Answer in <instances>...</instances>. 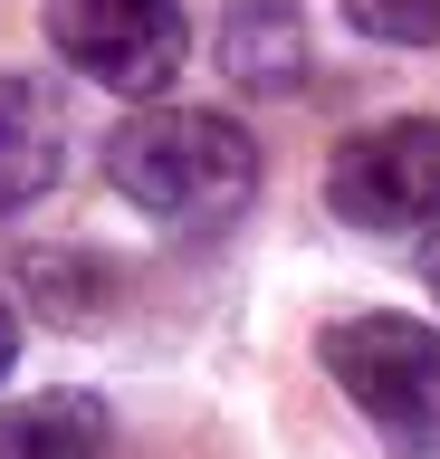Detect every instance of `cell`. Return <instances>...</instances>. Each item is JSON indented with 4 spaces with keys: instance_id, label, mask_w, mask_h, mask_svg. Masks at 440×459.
Returning a JSON list of instances; mask_svg holds the SVG:
<instances>
[{
    "instance_id": "10",
    "label": "cell",
    "mask_w": 440,
    "mask_h": 459,
    "mask_svg": "<svg viewBox=\"0 0 440 459\" xmlns=\"http://www.w3.org/2000/svg\"><path fill=\"white\" fill-rule=\"evenodd\" d=\"M421 278H431V307H440V221H431V249H421Z\"/></svg>"
},
{
    "instance_id": "5",
    "label": "cell",
    "mask_w": 440,
    "mask_h": 459,
    "mask_svg": "<svg viewBox=\"0 0 440 459\" xmlns=\"http://www.w3.org/2000/svg\"><path fill=\"white\" fill-rule=\"evenodd\" d=\"M58 153H67L58 96L39 77H0V211H30L58 182Z\"/></svg>"
},
{
    "instance_id": "7",
    "label": "cell",
    "mask_w": 440,
    "mask_h": 459,
    "mask_svg": "<svg viewBox=\"0 0 440 459\" xmlns=\"http://www.w3.org/2000/svg\"><path fill=\"white\" fill-rule=\"evenodd\" d=\"M96 450H106V411L87 393L0 402V459H96Z\"/></svg>"
},
{
    "instance_id": "4",
    "label": "cell",
    "mask_w": 440,
    "mask_h": 459,
    "mask_svg": "<svg viewBox=\"0 0 440 459\" xmlns=\"http://www.w3.org/2000/svg\"><path fill=\"white\" fill-rule=\"evenodd\" d=\"M48 48L116 96H163L182 77L192 29L182 0H48Z\"/></svg>"
},
{
    "instance_id": "9",
    "label": "cell",
    "mask_w": 440,
    "mask_h": 459,
    "mask_svg": "<svg viewBox=\"0 0 440 459\" xmlns=\"http://www.w3.org/2000/svg\"><path fill=\"white\" fill-rule=\"evenodd\" d=\"M10 364H20V316H10V297H0V383H10Z\"/></svg>"
},
{
    "instance_id": "2",
    "label": "cell",
    "mask_w": 440,
    "mask_h": 459,
    "mask_svg": "<svg viewBox=\"0 0 440 459\" xmlns=\"http://www.w3.org/2000/svg\"><path fill=\"white\" fill-rule=\"evenodd\" d=\"M316 364L393 459H440V335L421 316H335L316 335Z\"/></svg>"
},
{
    "instance_id": "3",
    "label": "cell",
    "mask_w": 440,
    "mask_h": 459,
    "mask_svg": "<svg viewBox=\"0 0 440 459\" xmlns=\"http://www.w3.org/2000/svg\"><path fill=\"white\" fill-rule=\"evenodd\" d=\"M325 211L345 230H421L440 221V115H383L335 143L325 163Z\"/></svg>"
},
{
    "instance_id": "6",
    "label": "cell",
    "mask_w": 440,
    "mask_h": 459,
    "mask_svg": "<svg viewBox=\"0 0 440 459\" xmlns=\"http://www.w3.org/2000/svg\"><path fill=\"white\" fill-rule=\"evenodd\" d=\"M220 67H230L249 96H288V86L306 77V20H297V0H230Z\"/></svg>"
},
{
    "instance_id": "1",
    "label": "cell",
    "mask_w": 440,
    "mask_h": 459,
    "mask_svg": "<svg viewBox=\"0 0 440 459\" xmlns=\"http://www.w3.org/2000/svg\"><path fill=\"white\" fill-rule=\"evenodd\" d=\"M106 182L144 221L173 230H230L259 192V143L211 106H144L134 125L106 134Z\"/></svg>"
},
{
    "instance_id": "8",
    "label": "cell",
    "mask_w": 440,
    "mask_h": 459,
    "mask_svg": "<svg viewBox=\"0 0 440 459\" xmlns=\"http://www.w3.org/2000/svg\"><path fill=\"white\" fill-rule=\"evenodd\" d=\"M345 20L383 48H431L440 39V0H345Z\"/></svg>"
}]
</instances>
